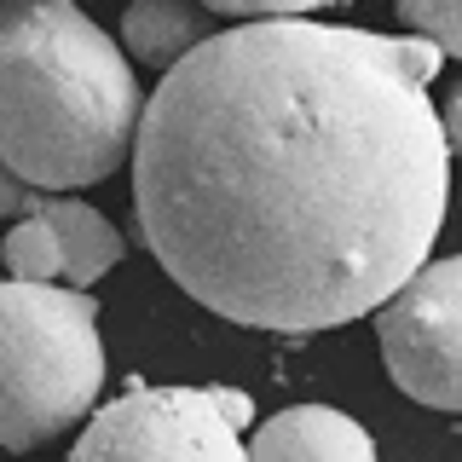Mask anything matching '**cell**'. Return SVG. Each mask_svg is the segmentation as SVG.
Masks as SVG:
<instances>
[{"mask_svg": "<svg viewBox=\"0 0 462 462\" xmlns=\"http://www.w3.org/2000/svg\"><path fill=\"white\" fill-rule=\"evenodd\" d=\"M422 35L278 18L173 64L134 139V214L208 312L318 336L382 312L428 266L451 144Z\"/></svg>", "mask_w": 462, "mask_h": 462, "instance_id": "6da1fadb", "label": "cell"}, {"mask_svg": "<svg viewBox=\"0 0 462 462\" xmlns=\"http://www.w3.org/2000/svg\"><path fill=\"white\" fill-rule=\"evenodd\" d=\"M139 122L134 58L81 6L0 12V168L35 191H81L134 156Z\"/></svg>", "mask_w": 462, "mask_h": 462, "instance_id": "7a4b0ae2", "label": "cell"}, {"mask_svg": "<svg viewBox=\"0 0 462 462\" xmlns=\"http://www.w3.org/2000/svg\"><path fill=\"white\" fill-rule=\"evenodd\" d=\"M98 387V300L64 283L0 278V451H35L93 422Z\"/></svg>", "mask_w": 462, "mask_h": 462, "instance_id": "3957f363", "label": "cell"}, {"mask_svg": "<svg viewBox=\"0 0 462 462\" xmlns=\"http://www.w3.org/2000/svg\"><path fill=\"white\" fill-rule=\"evenodd\" d=\"M254 399L231 387H134L93 411L69 462H249Z\"/></svg>", "mask_w": 462, "mask_h": 462, "instance_id": "277c9868", "label": "cell"}, {"mask_svg": "<svg viewBox=\"0 0 462 462\" xmlns=\"http://www.w3.org/2000/svg\"><path fill=\"white\" fill-rule=\"evenodd\" d=\"M375 341L399 393L433 411H462V254L428 260L375 312Z\"/></svg>", "mask_w": 462, "mask_h": 462, "instance_id": "5b68a950", "label": "cell"}, {"mask_svg": "<svg viewBox=\"0 0 462 462\" xmlns=\"http://www.w3.org/2000/svg\"><path fill=\"white\" fill-rule=\"evenodd\" d=\"M249 462H375V439L336 404H289L249 433Z\"/></svg>", "mask_w": 462, "mask_h": 462, "instance_id": "8992f818", "label": "cell"}, {"mask_svg": "<svg viewBox=\"0 0 462 462\" xmlns=\"http://www.w3.org/2000/svg\"><path fill=\"white\" fill-rule=\"evenodd\" d=\"M202 41H214V12L208 6H180V0H139L122 12V52L151 69L185 64Z\"/></svg>", "mask_w": 462, "mask_h": 462, "instance_id": "52a82bcc", "label": "cell"}, {"mask_svg": "<svg viewBox=\"0 0 462 462\" xmlns=\"http://www.w3.org/2000/svg\"><path fill=\"white\" fill-rule=\"evenodd\" d=\"M41 220L58 231V249H64V289H93L105 272L122 260V231L110 226V214H98L81 197H41Z\"/></svg>", "mask_w": 462, "mask_h": 462, "instance_id": "ba28073f", "label": "cell"}, {"mask_svg": "<svg viewBox=\"0 0 462 462\" xmlns=\"http://www.w3.org/2000/svg\"><path fill=\"white\" fill-rule=\"evenodd\" d=\"M0 260H6L12 283H52V278H64V249H58V231L41 220V208L6 231Z\"/></svg>", "mask_w": 462, "mask_h": 462, "instance_id": "9c48e42d", "label": "cell"}, {"mask_svg": "<svg viewBox=\"0 0 462 462\" xmlns=\"http://www.w3.org/2000/svg\"><path fill=\"white\" fill-rule=\"evenodd\" d=\"M399 23L411 35L433 41L439 52L462 58V0H411V6H399Z\"/></svg>", "mask_w": 462, "mask_h": 462, "instance_id": "30bf717a", "label": "cell"}, {"mask_svg": "<svg viewBox=\"0 0 462 462\" xmlns=\"http://www.w3.org/2000/svg\"><path fill=\"white\" fill-rule=\"evenodd\" d=\"M35 208H41V191H35V185H23L12 168H0V214H12V220H29Z\"/></svg>", "mask_w": 462, "mask_h": 462, "instance_id": "8fae6325", "label": "cell"}, {"mask_svg": "<svg viewBox=\"0 0 462 462\" xmlns=\"http://www.w3.org/2000/svg\"><path fill=\"white\" fill-rule=\"evenodd\" d=\"M439 127H445V144H451V156H462V87H457L451 98H445Z\"/></svg>", "mask_w": 462, "mask_h": 462, "instance_id": "7c38bea8", "label": "cell"}]
</instances>
